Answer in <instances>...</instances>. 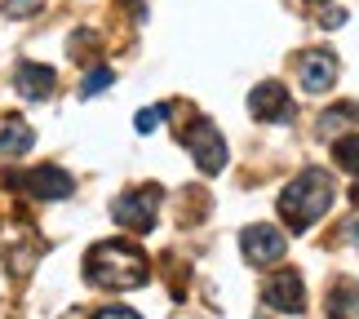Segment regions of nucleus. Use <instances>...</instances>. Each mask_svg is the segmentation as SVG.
I'll list each match as a JSON object with an SVG mask.
<instances>
[{"label": "nucleus", "mask_w": 359, "mask_h": 319, "mask_svg": "<svg viewBox=\"0 0 359 319\" xmlns=\"http://www.w3.org/2000/svg\"><path fill=\"white\" fill-rule=\"evenodd\" d=\"M85 280L93 288H142L151 280V262L137 244L124 240H102L85 257Z\"/></svg>", "instance_id": "1"}, {"label": "nucleus", "mask_w": 359, "mask_h": 319, "mask_svg": "<svg viewBox=\"0 0 359 319\" xmlns=\"http://www.w3.org/2000/svg\"><path fill=\"white\" fill-rule=\"evenodd\" d=\"M333 200H337L333 177H328L324 169H302L293 182L284 186V196H280V217L293 231H311L315 222L333 209Z\"/></svg>", "instance_id": "2"}, {"label": "nucleus", "mask_w": 359, "mask_h": 319, "mask_svg": "<svg viewBox=\"0 0 359 319\" xmlns=\"http://www.w3.org/2000/svg\"><path fill=\"white\" fill-rule=\"evenodd\" d=\"M160 196H164L160 186H137V191H129V196H120V200L111 204V217L120 222L124 231H137V235H147L151 226H156Z\"/></svg>", "instance_id": "3"}, {"label": "nucleus", "mask_w": 359, "mask_h": 319, "mask_svg": "<svg viewBox=\"0 0 359 319\" xmlns=\"http://www.w3.org/2000/svg\"><path fill=\"white\" fill-rule=\"evenodd\" d=\"M182 142H187V151H191V160L200 164V173H222L226 169V137L217 133V124H209V120H196L191 129L182 133Z\"/></svg>", "instance_id": "4"}, {"label": "nucleus", "mask_w": 359, "mask_h": 319, "mask_svg": "<svg viewBox=\"0 0 359 319\" xmlns=\"http://www.w3.org/2000/svg\"><path fill=\"white\" fill-rule=\"evenodd\" d=\"M9 186H18V191H27V196H36V200H67L76 191L72 173L58 169V164H40L32 173H9Z\"/></svg>", "instance_id": "5"}, {"label": "nucleus", "mask_w": 359, "mask_h": 319, "mask_svg": "<svg viewBox=\"0 0 359 319\" xmlns=\"http://www.w3.org/2000/svg\"><path fill=\"white\" fill-rule=\"evenodd\" d=\"M240 248H244V262L248 266H271V262L284 257V235L275 226H244L240 231Z\"/></svg>", "instance_id": "6"}, {"label": "nucleus", "mask_w": 359, "mask_h": 319, "mask_svg": "<svg viewBox=\"0 0 359 319\" xmlns=\"http://www.w3.org/2000/svg\"><path fill=\"white\" fill-rule=\"evenodd\" d=\"M248 111H253L262 124H284V120H293V98H288L284 85L266 80V85H257L248 93Z\"/></svg>", "instance_id": "7"}, {"label": "nucleus", "mask_w": 359, "mask_h": 319, "mask_svg": "<svg viewBox=\"0 0 359 319\" xmlns=\"http://www.w3.org/2000/svg\"><path fill=\"white\" fill-rule=\"evenodd\" d=\"M297 80L306 93H328L337 85V58L328 49H306L297 62Z\"/></svg>", "instance_id": "8"}, {"label": "nucleus", "mask_w": 359, "mask_h": 319, "mask_svg": "<svg viewBox=\"0 0 359 319\" xmlns=\"http://www.w3.org/2000/svg\"><path fill=\"white\" fill-rule=\"evenodd\" d=\"M266 306L271 311H284V315H302V301H306V288H302V275L297 271H275L266 280Z\"/></svg>", "instance_id": "9"}, {"label": "nucleus", "mask_w": 359, "mask_h": 319, "mask_svg": "<svg viewBox=\"0 0 359 319\" xmlns=\"http://www.w3.org/2000/svg\"><path fill=\"white\" fill-rule=\"evenodd\" d=\"M13 85H18V93L27 102H45L53 85H58V76L49 72V67H40V62H18L13 67Z\"/></svg>", "instance_id": "10"}, {"label": "nucleus", "mask_w": 359, "mask_h": 319, "mask_svg": "<svg viewBox=\"0 0 359 319\" xmlns=\"http://www.w3.org/2000/svg\"><path fill=\"white\" fill-rule=\"evenodd\" d=\"M32 147H36L32 124L18 120V116H9V120H5V129H0V156H27Z\"/></svg>", "instance_id": "11"}, {"label": "nucleus", "mask_w": 359, "mask_h": 319, "mask_svg": "<svg viewBox=\"0 0 359 319\" xmlns=\"http://www.w3.org/2000/svg\"><path fill=\"white\" fill-rule=\"evenodd\" d=\"M328 315L333 319H355L359 315V288L355 284H337L328 293Z\"/></svg>", "instance_id": "12"}, {"label": "nucleus", "mask_w": 359, "mask_h": 319, "mask_svg": "<svg viewBox=\"0 0 359 319\" xmlns=\"http://www.w3.org/2000/svg\"><path fill=\"white\" fill-rule=\"evenodd\" d=\"M333 160H337L341 173H355L359 177V133L337 137V142H333Z\"/></svg>", "instance_id": "13"}, {"label": "nucleus", "mask_w": 359, "mask_h": 319, "mask_svg": "<svg viewBox=\"0 0 359 319\" xmlns=\"http://www.w3.org/2000/svg\"><path fill=\"white\" fill-rule=\"evenodd\" d=\"M359 120V107L346 102V107H333V111H324L320 116V133H337V129H346V124Z\"/></svg>", "instance_id": "14"}, {"label": "nucleus", "mask_w": 359, "mask_h": 319, "mask_svg": "<svg viewBox=\"0 0 359 319\" xmlns=\"http://www.w3.org/2000/svg\"><path fill=\"white\" fill-rule=\"evenodd\" d=\"M111 80H116L111 67H93V72H89L85 80H80V98H98V93H102L107 85H111Z\"/></svg>", "instance_id": "15"}, {"label": "nucleus", "mask_w": 359, "mask_h": 319, "mask_svg": "<svg viewBox=\"0 0 359 319\" xmlns=\"http://www.w3.org/2000/svg\"><path fill=\"white\" fill-rule=\"evenodd\" d=\"M164 120H169V102H160V107H147V111H137V133H156L160 129V124Z\"/></svg>", "instance_id": "16"}, {"label": "nucleus", "mask_w": 359, "mask_h": 319, "mask_svg": "<svg viewBox=\"0 0 359 319\" xmlns=\"http://www.w3.org/2000/svg\"><path fill=\"white\" fill-rule=\"evenodd\" d=\"M311 9H320V27H341L346 22V9L333 5V0H306Z\"/></svg>", "instance_id": "17"}, {"label": "nucleus", "mask_w": 359, "mask_h": 319, "mask_svg": "<svg viewBox=\"0 0 359 319\" xmlns=\"http://www.w3.org/2000/svg\"><path fill=\"white\" fill-rule=\"evenodd\" d=\"M40 0H5V13L9 18H27V13H36Z\"/></svg>", "instance_id": "18"}, {"label": "nucleus", "mask_w": 359, "mask_h": 319, "mask_svg": "<svg viewBox=\"0 0 359 319\" xmlns=\"http://www.w3.org/2000/svg\"><path fill=\"white\" fill-rule=\"evenodd\" d=\"M93 319H142V315H137V311H129V306H102V311L93 315Z\"/></svg>", "instance_id": "19"}]
</instances>
